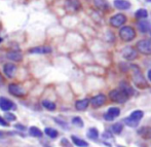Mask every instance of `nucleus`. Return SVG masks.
<instances>
[{"instance_id": "1", "label": "nucleus", "mask_w": 151, "mask_h": 147, "mask_svg": "<svg viewBox=\"0 0 151 147\" xmlns=\"http://www.w3.org/2000/svg\"><path fill=\"white\" fill-rule=\"evenodd\" d=\"M132 70H133V79L135 84L139 89H144L147 86V82H146L145 78H144L143 74H142L141 70L139 69V67L136 65H132Z\"/></svg>"}, {"instance_id": "31", "label": "nucleus", "mask_w": 151, "mask_h": 147, "mask_svg": "<svg viewBox=\"0 0 151 147\" xmlns=\"http://www.w3.org/2000/svg\"><path fill=\"white\" fill-rule=\"evenodd\" d=\"M4 119H5L7 122H10V121H16L17 116L14 115V113H12V112H6V113L4 114Z\"/></svg>"}, {"instance_id": "20", "label": "nucleus", "mask_w": 151, "mask_h": 147, "mask_svg": "<svg viewBox=\"0 0 151 147\" xmlns=\"http://www.w3.org/2000/svg\"><path fill=\"white\" fill-rule=\"evenodd\" d=\"M28 132H29V134H30V136H32V137H34V138H42V136H43L42 131L37 127H30Z\"/></svg>"}, {"instance_id": "16", "label": "nucleus", "mask_w": 151, "mask_h": 147, "mask_svg": "<svg viewBox=\"0 0 151 147\" xmlns=\"http://www.w3.org/2000/svg\"><path fill=\"white\" fill-rule=\"evenodd\" d=\"M138 134L141 136L143 139L149 140L151 139V127H143L138 131Z\"/></svg>"}, {"instance_id": "24", "label": "nucleus", "mask_w": 151, "mask_h": 147, "mask_svg": "<svg viewBox=\"0 0 151 147\" xmlns=\"http://www.w3.org/2000/svg\"><path fill=\"white\" fill-rule=\"evenodd\" d=\"M143 115H144V113H143V111H142V110H135V111H133L131 113V115H129V118L140 121V119L143 117Z\"/></svg>"}, {"instance_id": "40", "label": "nucleus", "mask_w": 151, "mask_h": 147, "mask_svg": "<svg viewBox=\"0 0 151 147\" xmlns=\"http://www.w3.org/2000/svg\"><path fill=\"white\" fill-rule=\"evenodd\" d=\"M119 147H122V146H119Z\"/></svg>"}, {"instance_id": "36", "label": "nucleus", "mask_w": 151, "mask_h": 147, "mask_svg": "<svg viewBox=\"0 0 151 147\" xmlns=\"http://www.w3.org/2000/svg\"><path fill=\"white\" fill-rule=\"evenodd\" d=\"M4 81H5V80H4L3 76H2V75H1V73H0V86H3V84H4Z\"/></svg>"}, {"instance_id": "25", "label": "nucleus", "mask_w": 151, "mask_h": 147, "mask_svg": "<svg viewBox=\"0 0 151 147\" xmlns=\"http://www.w3.org/2000/svg\"><path fill=\"white\" fill-rule=\"evenodd\" d=\"M135 16L137 19H146L148 17V12L145 8H140L135 12Z\"/></svg>"}, {"instance_id": "27", "label": "nucleus", "mask_w": 151, "mask_h": 147, "mask_svg": "<svg viewBox=\"0 0 151 147\" xmlns=\"http://www.w3.org/2000/svg\"><path fill=\"white\" fill-rule=\"evenodd\" d=\"M123 121L125 122V125H129V127H131V128H136L138 125H139V121L135 120V119H132L129 117L124 118V119H123Z\"/></svg>"}, {"instance_id": "15", "label": "nucleus", "mask_w": 151, "mask_h": 147, "mask_svg": "<svg viewBox=\"0 0 151 147\" xmlns=\"http://www.w3.org/2000/svg\"><path fill=\"white\" fill-rule=\"evenodd\" d=\"M114 6H115L117 9H121V10H125L129 9L131 7V3L127 0H114Z\"/></svg>"}, {"instance_id": "4", "label": "nucleus", "mask_w": 151, "mask_h": 147, "mask_svg": "<svg viewBox=\"0 0 151 147\" xmlns=\"http://www.w3.org/2000/svg\"><path fill=\"white\" fill-rule=\"evenodd\" d=\"M137 50L143 55H151V39H141L137 42Z\"/></svg>"}, {"instance_id": "38", "label": "nucleus", "mask_w": 151, "mask_h": 147, "mask_svg": "<svg viewBox=\"0 0 151 147\" xmlns=\"http://www.w3.org/2000/svg\"><path fill=\"white\" fill-rule=\"evenodd\" d=\"M4 137V133L3 132H0V138H3Z\"/></svg>"}, {"instance_id": "12", "label": "nucleus", "mask_w": 151, "mask_h": 147, "mask_svg": "<svg viewBox=\"0 0 151 147\" xmlns=\"http://www.w3.org/2000/svg\"><path fill=\"white\" fill-rule=\"evenodd\" d=\"M6 58L12 62H16V63H19V62H22L23 60V54L21 53V50H9V52L6 53Z\"/></svg>"}, {"instance_id": "9", "label": "nucleus", "mask_w": 151, "mask_h": 147, "mask_svg": "<svg viewBox=\"0 0 151 147\" xmlns=\"http://www.w3.org/2000/svg\"><path fill=\"white\" fill-rule=\"evenodd\" d=\"M121 55H122V57L125 60L133 61V60H135L136 58H137L138 53L134 48H132V46H127V48H123V50L121 52Z\"/></svg>"}, {"instance_id": "21", "label": "nucleus", "mask_w": 151, "mask_h": 147, "mask_svg": "<svg viewBox=\"0 0 151 147\" xmlns=\"http://www.w3.org/2000/svg\"><path fill=\"white\" fill-rule=\"evenodd\" d=\"M42 106H43V108H45L46 110H48V111H55L57 108L56 103L50 101V100H43V101H42Z\"/></svg>"}, {"instance_id": "17", "label": "nucleus", "mask_w": 151, "mask_h": 147, "mask_svg": "<svg viewBox=\"0 0 151 147\" xmlns=\"http://www.w3.org/2000/svg\"><path fill=\"white\" fill-rule=\"evenodd\" d=\"M120 89L127 96V97H131V96L134 95V89H132V86H129V84H127L125 81H122L120 84Z\"/></svg>"}, {"instance_id": "10", "label": "nucleus", "mask_w": 151, "mask_h": 147, "mask_svg": "<svg viewBox=\"0 0 151 147\" xmlns=\"http://www.w3.org/2000/svg\"><path fill=\"white\" fill-rule=\"evenodd\" d=\"M29 54H36V55H46V54H50L52 52V48L50 46H35V48H32L28 50Z\"/></svg>"}, {"instance_id": "32", "label": "nucleus", "mask_w": 151, "mask_h": 147, "mask_svg": "<svg viewBox=\"0 0 151 147\" xmlns=\"http://www.w3.org/2000/svg\"><path fill=\"white\" fill-rule=\"evenodd\" d=\"M14 129L18 130V131L24 132V131H26V130H27V128L25 127V125H21V123H16V125H14Z\"/></svg>"}, {"instance_id": "6", "label": "nucleus", "mask_w": 151, "mask_h": 147, "mask_svg": "<svg viewBox=\"0 0 151 147\" xmlns=\"http://www.w3.org/2000/svg\"><path fill=\"white\" fill-rule=\"evenodd\" d=\"M16 104L12 100L7 99L5 97H0V109L2 111H10V110L16 109Z\"/></svg>"}, {"instance_id": "22", "label": "nucleus", "mask_w": 151, "mask_h": 147, "mask_svg": "<svg viewBox=\"0 0 151 147\" xmlns=\"http://www.w3.org/2000/svg\"><path fill=\"white\" fill-rule=\"evenodd\" d=\"M44 133L47 137L52 138V139H56L59 136V132L56 129H52V128H45L44 129Z\"/></svg>"}, {"instance_id": "23", "label": "nucleus", "mask_w": 151, "mask_h": 147, "mask_svg": "<svg viewBox=\"0 0 151 147\" xmlns=\"http://www.w3.org/2000/svg\"><path fill=\"white\" fill-rule=\"evenodd\" d=\"M86 136L91 140H96L99 137V131H98L96 128H91L88 131V133H86Z\"/></svg>"}, {"instance_id": "19", "label": "nucleus", "mask_w": 151, "mask_h": 147, "mask_svg": "<svg viewBox=\"0 0 151 147\" xmlns=\"http://www.w3.org/2000/svg\"><path fill=\"white\" fill-rule=\"evenodd\" d=\"M71 139L74 145H76L77 147H88V143L86 141H84L83 139H80V138L76 137L74 135L71 136Z\"/></svg>"}, {"instance_id": "7", "label": "nucleus", "mask_w": 151, "mask_h": 147, "mask_svg": "<svg viewBox=\"0 0 151 147\" xmlns=\"http://www.w3.org/2000/svg\"><path fill=\"white\" fill-rule=\"evenodd\" d=\"M127 22V17L122 14H117L110 19V25L114 28H119Z\"/></svg>"}, {"instance_id": "18", "label": "nucleus", "mask_w": 151, "mask_h": 147, "mask_svg": "<svg viewBox=\"0 0 151 147\" xmlns=\"http://www.w3.org/2000/svg\"><path fill=\"white\" fill-rule=\"evenodd\" d=\"M138 27H139V30L142 33H147L151 30V23L148 22V21H141L138 24Z\"/></svg>"}, {"instance_id": "14", "label": "nucleus", "mask_w": 151, "mask_h": 147, "mask_svg": "<svg viewBox=\"0 0 151 147\" xmlns=\"http://www.w3.org/2000/svg\"><path fill=\"white\" fill-rule=\"evenodd\" d=\"M90 105V100L88 99H82V100H78L75 103V108L78 111H84L86 108Z\"/></svg>"}, {"instance_id": "37", "label": "nucleus", "mask_w": 151, "mask_h": 147, "mask_svg": "<svg viewBox=\"0 0 151 147\" xmlns=\"http://www.w3.org/2000/svg\"><path fill=\"white\" fill-rule=\"evenodd\" d=\"M148 78H149V80L151 81V70L148 71Z\"/></svg>"}, {"instance_id": "30", "label": "nucleus", "mask_w": 151, "mask_h": 147, "mask_svg": "<svg viewBox=\"0 0 151 147\" xmlns=\"http://www.w3.org/2000/svg\"><path fill=\"white\" fill-rule=\"evenodd\" d=\"M93 2H95L96 6L101 8V9H105V8L108 7V4L105 0H93Z\"/></svg>"}, {"instance_id": "3", "label": "nucleus", "mask_w": 151, "mask_h": 147, "mask_svg": "<svg viewBox=\"0 0 151 147\" xmlns=\"http://www.w3.org/2000/svg\"><path fill=\"white\" fill-rule=\"evenodd\" d=\"M109 97L113 102L119 103V104L124 103V102H127V100L129 99V97H127L121 89H113V91H111L109 93Z\"/></svg>"}, {"instance_id": "11", "label": "nucleus", "mask_w": 151, "mask_h": 147, "mask_svg": "<svg viewBox=\"0 0 151 147\" xmlns=\"http://www.w3.org/2000/svg\"><path fill=\"white\" fill-rule=\"evenodd\" d=\"M105 102H106V96L103 95V94H99V95L91 98L90 103L91 104V106H93V108H99V107H101L103 104H105Z\"/></svg>"}, {"instance_id": "33", "label": "nucleus", "mask_w": 151, "mask_h": 147, "mask_svg": "<svg viewBox=\"0 0 151 147\" xmlns=\"http://www.w3.org/2000/svg\"><path fill=\"white\" fill-rule=\"evenodd\" d=\"M0 125H1V127H9V122H7V121L4 119V117L0 116Z\"/></svg>"}, {"instance_id": "35", "label": "nucleus", "mask_w": 151, "mask_h": 147, "mask_svg": "<svg viewBox=\"0 0 151 147\" xmlns=\"http://www.w3.org/2000/svg\"><path fill=\"white\" fill-rule=\"evenodd\" d=\"M104 118L106 119V120H109V121H112L114 119V117L112 115H110L109 113H105L104 114Z\"/></svg>"}, {"instance_id": "28", "label": "nucleus", "mask_w": 151, "mask_h": 147, "mask_svg": "<svg viewBox=\"0 0 151 147\" xmlns=\"http://www.w3.org/2000/svg\"><path fill=\"white\" fill-rule=\"evenodd\" d=\"M107 113H109L110 115H112L114 118H115L120 114V109H119V108H117V107H111V108H109V109H108Z\"/></svg>"}, {"instance_id": "26", "label": "nucleus", "mask_w": 151, "mask_h": 147, "mask_svg": "<svg viewBox=\"0 0 151 147\" xmlns=\"http://www.w3.org/2000/svg\"><path fill=\"white\" fill-rule=\"evenodd\" d=\"M111 130H112V133L120 134L121 132H122V130H123V125H122V123H120V122H116L111 127Z\"/></svg>"}, {"instance_id": "34", "label": "nucleus", "mask_w": 151, "mask_h": 147, "mask_svg": "<svg viewBox=\"0 0 151 147\" xmlns=\"http://www.w3.org/2000/svg\"><path fill=\"white\" fill-rule=\"evenodd\" d=\"M61 144L63 145L64 147H71V144L68 142V140L66 139V138H63L62 139V141H61Z\"/></svg>"}, {"instance_id": "29", "label": "nucleus", "mask_w": 151, "mask_h": 147, "mask_svg": "<svg viewBox=\"0 0 151 147\" xmlns=\"http://www.w3.org/2000/svg\"><path fill=\"white\" fill-rule=\"evenodd\" d=\"M72 123L78 128H82L84 125L83 120H82V118L79 117V116H75V117L72 118Z\"/></svg>"}, {"instance_id": "13", "label": "nucleus", "mask_w": 151, "mask_h": 147, "mask_svg": "<svg viewBox=\"0 0 151 147\" xmlns=\"http://www.w3.org/2000/svg\"><path fill=\"white\" fill-rule=\"evenodd\" d=\"M80 4L79 0H66L65 2V7L67 10H70V12H77V10L80 9Z\"/></svg>"}, {"instance_id": "39", "label": "nucleus", "mask_w": 151, "mask_h": 147, "mask_svg": "<svg viewBox=\"0 0 151 147\" xmlns=\"http://www.w3.org/2000/svg\"><path fill=\"white\" fill-rule=\"evenodd\" d=\"M2 41H3V39H2V38H1V37H0V43H1V42H2Z\"/></svg>"}, {"instance_id": "2", "label": "nucleus", "mask_w": 151, "mask_h": 147, "mask_svg": "<svg viewBox=\"0 0 151 147\" xmlns=\"http://www.w3.org/2000/svg\"><path fill=\"white\" fill-rule=\"evenodd\" d=\"M120 38L125 42H129L136 37V31L133 27L131 26H124L120 29L119 31Z\"/></svg>"}, {"instance_id": "5", "label": "nucleus", "mask_w": 151, "mask_h": 147, "mask_svg": "<svg viewBox=\"0 0 151 147\" xmlns=\"http://www.w3.org/2000/svg\"><path fill=\"white\" fill-rule=\"evenodd\" d=\"M8 93L12 96L17 98H24L26 96V91L18 84H8Z\"/></svg>"}, {"instance_id": "8", "label": "nucleus", "mask_w": 151, "mask_h": 147, "mask_svg": "<svg viewBox=\"0 0 151 147\" xmlns=\"http://www.w3.org/2000/svg\"><path fill=\"white\" fill-rule=\"evenodd\" d=\"M17 69L18 67L14 63H5L3 65V73L8 78H12L16 75Z\"/></svg>"}]
</instances>
